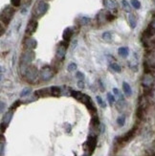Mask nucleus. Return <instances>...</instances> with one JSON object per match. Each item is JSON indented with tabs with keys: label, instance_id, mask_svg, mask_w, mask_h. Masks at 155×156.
Segmentation results:
<instances>
[{
	"label": "nucleus",
	"instance_id": "obj_1",
	"mask_svg": "<svg viewBox=\"0 0 155 156\" xmlns=\"http://www.w3.org/2000/svg\"><path fill=\"white\" fill-rule=\"evenodd\" d=\"M71 96H72L74 99H76L77 101H78L80 102H82L83 104L85 105L86 107L88 108V110L94 115H96V112H97V109L95 107V104L94 102H92L91 98L86 95L84 93L80 91H74V90H71Z\"/></svg>",
	"mask_w": 155,
	"mask_h": 156
},
{
	"label": "nucleus",
	"instance_id": "obj_2",
	"mask_svg": "<svg viewBox=\"0 0 155 156\" xmlns=\"http://www.w3.org/2000/svg\"><path fill=\"white\" fill-rule=\"evenodd\" d=\"M35 53L32 50H26V51L23 53L21 58H20V65H21V73L22 75H25L26 69L29 65L32 63V61L35 59Z\"/></svg>",
	"mask_w": 155,
	"mask_h": 156
},
{
	"label": "nucleus",
	"instance_id": "obj_3",
	"mask_svg": "<svg viewBox=\"0 0 155 156\" xmlns=\"http://www.w3.org/2000/svg\"><path fill=\"white\" fill-rule=\"evenodd\" d=\"M48 9L49 4L47 2L43 1V0H39L38 2H36V4L33 9V15L35 17H40L46 14Z\"/></svg>",
	"mask_w": 155,
	"mask_h": 156
},
{
	"label": "nucleus",
	"instance_id": "obj_4",
	"mask_svg": "<svg viewBox=\"0 0 155 156\" xmlns=\"http://www.w3.org/2000/svg\"><path fill=\"white\" fill-rule=\"evenodd\" d=\"M15 14V10L13 9L12 6H7L4 8V10L1 13V21L5 25H8L11 22L13 17Z\"/></svg>",
	"mask_w": 155,
	"mask_h": 156
},
{
	"label": "nucleus",
	"instance_id": "obj_5",
	"mask_svg": "<svg viewBox=\"0 0 155 156\" xmlns=\"http://www.w3.org/2000/svg\"><path fill=\"white\" fill-rule=\"evenodd\" d=\"M38 75L39 73H38V68L34 65H29L27 69H26L24 76L26 77V80H27L29 83H35Z\"/></svg>",
	"mask_w": 155,
	"mask_h": 156
},
{
	"label": "nucleus",
	"instance_id": "obj_6",
	"mask_svg": "<svg viewBox=\"0 0 155 156\" xmlns=\"http://www.w3.org/2000/svg\"><path fill=\"white\" fill-rule=\"evenodd\" d=\"M55 75V71L53 68L50 67V66H44L39 71V77H40V80L42 81H48L51 80Z\"/></svg>",
	"mask_w": 155,
	"mask_h": 156
},
{
	"label": "nucleus",
	"instance_id": "obj_7",
	"mask_svg": "<svg viewBox=\"0 0 155 156\" xmlns=\"http://www.w3.org/2000/svg\"><path fill=\"white\" fill-rule=\"evenodd\" d=\"M155 84V77L152 73H144L142 78V85L144 88L151 89Z\"/></svg>",
	"mask_w": 155,
	"mask_h": 156
},
{
	"label": "nucleus",
	"instance_id": "obj_8",
	"mask_svg": "<svg viewBox=\"0 0 155 156\" xmlns=\"http://www.w3.org/2000/svg\"><path fill=\"white\" fill-rule=\"evenodd\" d=\"M13 116H14V111L11 110V109L5 113V115L3 116V118H2V123H1L2 132H4V128H6L7 126H9V124L11 123Z\"/></svg>",
	"mask_w": 155,
	"mask_h": 156
},
{
	"label": "nucleus",
	"instance_id": "obj_9",
	"mask_svg": "<svg viewBox=\"0 0 155 156\" xmlns=\"http://www.w3.org/2000/svg\"><path fill=\"white\" fill-rule=\"evenodd\" d=\"M67 43L68 42H60L59 45L57 46L56 57L59 59H63L65 55H66V48H67Z\"/></svg>",
	"mask_w": 155,
	"mask_h": 156
},
{
	"label": "nucleus",
	"instance_id": "obj_10",
	"mask_svg": "<svg viewBox=\"0 0 155 156\" xmlns=\"http://www.w3.org/2000/svg\"><path fill=\"white\" fill-rule=\"evenodd\" d=\"M135 132H136V128H133L132 129H130L127 133H125V135H123L122 137H119V138H118L119 144H125V143H127L128 141H130V140L133 138V136L135 135Z\"/></svg>",
	"mask_w": 155,
	"mask_h": 156
},
{
	"label": "nucleus",
	"instance_id": "obj_11",
	"mask_svg": "<svg viewBox=\"0 0 155 156\" xmlns=\"http://www.w3.org/2000/svg\"><path fill=\"white\" fill-rule=\"evenodd\" d=\"M38 46V41L33 38H26L24 39V47L26 50H34Z\"/></svg>",
	"mask_w": 155,
	"mask_h": 156
},
{
	"label": "nucleus",
	"instance_id": "obj_12",
	"mask_svg": "<svg viewBox=\"0 0 155 156\" xmlns=\"http://www.w3.org/2000/svg\"><path fill=\"white\" fill-rule=\"evenodd\" d=\"M36 28H38V22L34 19L30 20L27 24V27H26V30H25L26 35H28V36L33 35V34L36 31Z\"/></svg>",
	"mask_w": 155,
	"mask_h": 156
},
{
	"label": "nucleus",
	"instance_id": "obj_13",
	"mask_svg": "<svg viewBox=\"0 0 155 156\" xmlns=\"http://www.w3.org/2000/svg\"><path fill=\"white\" fill-rule=\"evenodd\" d=\"M85 145H87L88 152H89V154H91V153L94 151V149H95V147L97 146V138H96V136H89L87 142H86Z\"/></svg>",
	"mask_w": 155,
	"mask_h": 156
},
{
	"label": "nucleus",
	"instance_id": "obj_14",
	"mask_svg": "<svg viewBox=\"0 0 155 156\" xmlns=\"http://www.w3.org/2000/svg\"><path fill=\"white\" fill-rule=\"evenodd\" d=\"M35 95L38 98H44V97H48L51 96V91H50V87L49 88H41L38 89L35 92Z\"/></svg>",
	"mask_w": 155,
	"mask_h": 156
},
{
	"label": "nucleus",
	"instance_id": "obj_15",
	"mask_svg": "<svg viewBox=\"0 0 155 156\" xmlns=\"http://www.w3.org/2000/svg\"><path fill=\"white\" fill-rule=\"evenodd\" d=\"M104 5L108 10H116L118 7V3L116 0H104Z\"/></svg>",
	"mask_w": 155,
	"mask_h": 156
},
{
	"label": "nucleus",
	"instance_id": "obj_16",
	"mask_svg": "<svg viewBox=\"0 0 155 156\" xmlns=\"http://www.w3.org/2000/svg\"><path fill=\"white\" fill-rule=\"evenodd\" d=\"M73 36V31L71 28H66L65 30L63 31V34H62V38H63V40L65 42H69V40L71 39Z\"/></svg>",
	"mask_w": 155,
	"mask_h": 156
},
{
	"label": "nucleus",
	"instance_id": "obj_17",
	"mask_svg": "<svg viewBox=\"0 0 155 156\" xmlns=\"http://www.w3.org/2000/svg\"><path fill=\"white\" fill-rule=\"evenodd\" d=\"M123 90L125 92V96L127 97H130L132 95V89H131V86L129 85V83H127V81H123Z\"/></svg>",
	"mask_w": 155,
	"mask_h": 156
},
{
	"label": "nucleus",
	"instance_id": "obj_18",
	"mask_svg": "<svg viewBox=\"0 0 155 156\" xmlns=\"http://www.w3.org/2000/svg\"><path fill=\"white\" fill-rule=\"evenodd\" d=\"M50 91H51L52 97H59L61 94V89L59 86H51L50 87Z\"/></svg>",
	"mask_w": 155,
	"mask_h": 156
},
{
	"label": "nucleus",
	"instance_id": "obj_19",
	"mask_svg": "<svg viewBox=\"0 0 155 156\" xmlns=\"http://www.w3.org/2000/svg\"><path fill=\"white\" fill-rule=\"evenodd\" d=\"M128 23H129V26L131 29H134L137 25V20H136V17L133 14H129L128 15Z\"/></svg>",
	"mask_w": 155,
	"mask_h": 156
},
{
	"label": "nucleus",
	"instance_id": "obj_20",
	"mask_svg": "<svg viewBox=\"0 0 155 156\" xmlns=\"http://www.w3.org/2000/svg\"><path fill=\"white\" fill-rule=\"evenodd\" d=\"M144 111H146V108L143 106H138L137 111H136V116L139 120H142L144 116Z\"/></svg>",
	"mask_w": 155,
	"mask_h": 156
},
{
	"label": "nucleus",
	"instance_id": "obj_21",
	"mask_svg": "<svg viewBox=\"0 0 155 156\" xmlns=\"http://www.w3.org/2000/svg\"><path fill=\"white\" fill-rule=\"evenodd\" d=\"M118 53H119L121 57L127 58L128 54H129V50H128L127 47H121V48H119V50H118Z\"/></svg>",
	"mask_w": 155,
	"mask_h": 156
},
{
	"label": "nucleus",
	"instance_id": "obj_22",
	"mask_svg": "<svg viewBox=\"0 0 155 156\" xmlns=\"http://www.w3.org/2000/svg\"><path fill=\"white\" fill-rule=\"evenodd\" d=\"M122 6H123V10H125V12H127V13L131 12V7H130L129 3H128L127 0H122Z\"/></svg>",
	"mask_w": 155,
	"mask_h": 156
},
{
	"label": "nucleus",
	"instance_id": "obj_23",
	"mask_svg": "<svg viewBox=\"0 0 155 156\" xmlns=\"http://www.w3.org/2000/svg\"><path fill=\"white\" fill-rule=\"evenodd\" d=\"M117 124H118V126H121V128L125 126V115L119 116L118 119H117Z\"/></svg>",
	"mask_w": 155,
	"mask_h": 156
},
{
	"label": "nucleus",
	"instance_id": "obj_24",
	"mask_svg": "<svg viewBox=\"0 0 155 156\" xmlns=\"http://www.w3.org/2000/svg\"><path fill=\"white\" fill-rule=\"evenodd\" d=\"M77 68H78V66L75 62H71L67 66V70L69 71V72H74V71L77 70Z\"/></svg>",
	"mask_w": 155,
	"mask_h": 156
},
{
	"label": "nucleus",
	"instance_id": "obj_25",
	"mask_svg": "<svg viewBox=\"0 0 155 156\" xmlns=\"http://www.w3.org/2000/svg\"><path fill=\"white\" fill-rule=\"evenodd\" d=\"M107 100H108V102H109V104H111V105H112L113 104H114L115 102H116L115 96H114V95H113L112 93H110V92H109V93H107Z\"/></svg>",
	"mask_w": 155,
	"mask_h": 156
},
{
	"label": "nucleus",
	"instance_id": "obj_26",
	"mask_svg": "<svg viewBox=\"0 0 155 156\" xmlns=\"http://www.w3.org/2000/svg\"><path fill=\"white\" fill-rule=\"evenodd\" d=\"M130 3H131V5H132V7L134 8V9L138 10V9H140L141 8V3H140L139 0H131Z\"/></svg>",
	"mask_w": 155,
	"mask_h": 156
},
{
	"label": "nucleus",
	"instance_id": "obj_27",
	"mask_svg": "<svg viewBox=\"0 0 155 156\" xmlns=\"http://www.w3.org/2000/svg\"><path fill=\"white\" fill-rule=\"evenodd\" d=\"M110 67H111V69L114 70L115 72H117V73L121 72V66L118 64V63H111V64H110Z\"/></svg>",
	"mask_w": 155,
	"mask_h": 156
},
{
	"label": "nucleus",
	"instance_id": "obj_28",
	"mask_svg": "<svg viewBox=\"0 0 155 156\" xmlns=\"http://www.w3.org/2000/svg\"><path fill=\"white\" fill-rule=\"evenodd\" d=\"M31 88H28V87H26V88H24L23 90L21 91V93H20V97H26L28 96L29 94L31 93Z\"/></svg>",
	"mask_w": 155,
	"mask_h": 156
},
{
	"label": "nucleus",
	"instance_id": "obj_29",
	"mask_svg": "<svg viewBox=\"0 0 155 156\" xmlns=\"http://www.w3.org/2000/svg\"><path fill=\"white\" fill-rule=\"evenodd\" d=\"M80 23V25H82V26L88 25L89 23H90V18H88V17H81Z\"/></svg>",
	"mask_w": 155,
	"mask_h": 156
},
{
	"label": "nucleus",
	"instance_id": "obj_30",
	"mask_svg": "<svg viewBox=\"0 0 155 156\" xmlns=\"http://www.w3.org/2000/svg\"><path fill=\"white\" fill-rule=\"evenodd\" d=\"M96 99H97V102H98V104H100V106H101V107H106V102L102 101V99L101 96H97Z\"/></svg>",
	"mask_w": 155,
	"mask_h": 156
},
{
	"label": "nucleus",
	"instance_id": "obj_31",
	"mask_svg": "<svg viewBox=\"0 0 155 156\" xmlns=\"http://www.w3.org/2000/svg\"><path fill=\"white\" fill-rule=\"evenodd\" d=\"M102 38L106 41H110L111 40V34H110L109 32H104V33L102 34Z\"/></svg>",
	"mask_w": 155,
	"mask_h": 156
},
{
	"label": "nucleus",
	"instance_id": "obj_32",
	"mask_svg": "<svg viewBox=\"0 0 155 156\" xmlns=\"http://www.w3.org/2000/svg\"><path fill=\"white\" fill-rule=\"evenodd\" d=\"M76 78H77L78 81H83L85 78V76L82 72H77V74H76Z\"/></svg>",
	"mask_w": 155,
	"mask_h": 156
},
{
	"label": "nucleus",
	"instance_id": "obj_33",
	"mask_svg": "<svg viewBox=\"0 0 155 156\" xmlns=\"http://www.w3.org/2000/svg\"><path fill=\"white\" fill-rule=\"evenodd\" d=\"M20 104H21V102H20L19 100H17V101H15V102H14V104H13L12 106H11V110L14 111L15 109H16V108H17L18 106H19Z\"/></svg>",
	"mask_w": 155,
	"mask_h": 156
},
{
	"label": "nucleus",
	"instance_id": "obj_34",
	"mask_svg": "<svg viewBox=\"0 0 155 156\" xmlns=\"http://www.w3.org/2000/svg\"><path fill=\"white\" fill-rule=\"evenodd\" d=\"M113 93H114V95H116V96H118L121 99H123V95L121 94V92L118 90V88H113Z\"/></svg>",
	"mask_w": 155,
	"mask_h": 156
},
{
	"label": "nucleus",
	"instance_id": "obj_35",
	"mask_svg": "<svg viewBox=\"0 0 155 156\" xmlns=\"http://www.w3.org/2000/svg\"><path fill=\"white\" fill-rule=\"evenodd\" d=\"M77 85H78V87L80 89H83V88H84V86H85L84 81H78V83H77Z\"/></svg>",
	"mask_w": 155,
	"mask_h": 156
},
{
	"label": "nucleus",
	"instance_id": "obj_36",
	"mask_svg": "<svg viewBox=\"0 0 155 156\" xmlns=\"http://www.w3.org/2000/svg\"><path fill=\"white\" fill-rule=\"evenodd\" d=\"M20 1H21V0H11V3H12L13 6L18 7L20 5Z\"/></svg>",
	"mask_w": 155,
	"mask_h": 156
},
{
	"label": "nucleus",
	"instance_id": "obj_37",
	"mask_svg": "<svg viewBox=\"0 0 155 156\" xmlns=\"http://www.w3.org/2000/svg\"><path fill=\"white\" fill-rule=\"evenodd\" d=\"M149 27H150L153 31H155V15L153 17V19H152V21H151L150 25H149Z\"/></svg>",
	"mask_w": 155,
	"mask_h": 156
},
{
	"label": "nucleus",
	"instance_id": "obj_38",
	"mask_svg": "<svg viewBox=\"0 0 155 156\" xmlns=\"http://www.w3.org/2000/svg\"><path fill=\"white\" fill-rule=\"evenodd\" d=\"M4 154V141L3 139H1V156Z\"/></svg>",
	"mask_w": 155,
	"mask_h": 156
},
{
	"label": "nucleus",
	"instance_id": "obj_39",
	"mask_svg": "<svg viewBox=\"0 0 155 156\" xmlns=\"http://www.w3.org/2000/svg\"><path fill=\"white\" fill-rule=\"evenodd\" d=\"M4 106H6V104H5L3 102H1V113L4 112Z\"/></svg>",
	"mask_w": 155,
	"mask_h": 156
}]
</instances>
